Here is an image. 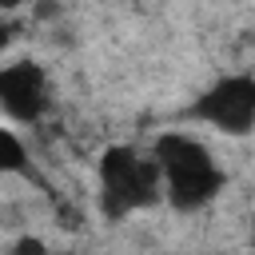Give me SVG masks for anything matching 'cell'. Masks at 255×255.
I'll use <instances>...</instances> for the list:
<instances>
[{
    "instance_id": "8992f818",
    "label": "cell",
    "mask_w": 255,
    "mask_h": 255,
    "mask_svg": "<svg viewBox=\"0 0 255 255\" xmlns=\"http://www.w3.org/2000/svg\"><path fill=\"white\" fill-rule=\"evenodd\" d=\"M8 255H52V247H48L40 235H20V239L8 247Z\"/></svg>"
},
{
    "instance_id": "5b68a950",
    "label": "cell",
    "mask_w": 255,
    "mask_h": 255,
    "mask_svg": "<svg viewBox=\"0 0 255 255\" xmlns=\"http://www.w3.org/2000/svg\"><path fill=\"white\" fill-rule=\"evenodd\" d=\"M28 163H32V155H28V143L20 139V131L0 124V175H24Z\"/></svg>"
},
{
    "instance_id": "7a4b0ae2",
    "label": "cell",
    "mask_w": 255,
    "mask_h": 255,
    "mask_svg": "<svg viewBox=\"0 0 255 255\" xmlns=\"http://www.w3.org/2000/svg\"><path fill=\"white\" fill-rule=\"evenodd\" d=\"M96 187H100V215L120 223L135 211H147L163 199L159 167L151 151L135 143H108L96 159Z\"/></svg>"
},
{
    "instance_id": "3957f363",
    "label": "cell",
    "mask_w": 255,
    "mask_h": 255,
    "mask_svg": "<svg viewBox=\"0 0 255 255\" xmlns=\"http://www.w3.org/2000/svg\"><path fill=\"white\" fill-rule=\"evenodd\" d=\"M195 124H207L211 131L223 135H251L255 128V76L251 72H223L219 80H211L183 112Z\"/></svg>"
},
{
    "instance_id": "ba28073f",
    "label": "cell",
    "mask_w": 255,
    "mask_h": 255,
    "mask_svg": "<svg viewBox=\"0 0 255 255\" xmlns=\"http://www.w3.org/2000/svg\"><path fill=\"white\" fill-rule=\"evenodd\" d=\"M60 255H76V251H60Z\"/></svg>"
},
{
    "instance_id": "52a82bcc",
    "label": "cell",
    "mask_w": 255,
    "mask_h": 255,
    "mask_svg": "<svg viewBox=\"0 0 255 255\" xmlns=\"http://www.w3.org/2000/svg\"><path fill=\"white\" fill-rule=\"evenodd\" d=\"M16 36H20V24H16V20H0V56L12 48Z\"/></svg>"
},
{
    "instance_id": "277c9868",
    "label": "cell",
    "mask_w": 255,
    "mask_h": 255,
    "mask_svg": "<svg viewBox=\"0 0 255 255\" xmlns=\"http://www.w3.org/2000/svg\"><path fill=\"white\" fill-rule=\"evenodd\" d=\"M52 112V76L40 60L16 56L0 64V116L8 124H40Z\"/></svg>"
},
{
    "instance_id": "6da1fadb",
    "label": "cell",
    "mask_w": 255,
    "mask_h": 255,
    "mask_svg": "<svg viewBox=\"0 0 255 255\" xmlns=\"http://www.w3.org/2000/svg\"><path fill=\"white\" fill-rule=\"evenodd\" d=\"M147 151L159 167V187L167 207L191 215L219 199L227 175L203 139H195L191 131H159Z\"/></svg>"
}]
</instances>
